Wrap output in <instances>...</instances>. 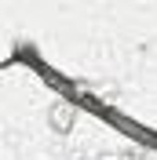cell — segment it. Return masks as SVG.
<instances>
[{
	"label": "cell",
	"mask_w": 157,
	"mask_h": 160,
	"mask_svg": "<svg viewBox=\"0 0 157 160\" xmlns=\"http://www.w3.org/2000/svg\"><path fill=\"white\" fill-rule=\"evenodd\" d=\"M51 124H55V128H66V124H69V109H55Z\"/></svg>",
	"instance_id": "cell-1"
}]
</instances>
